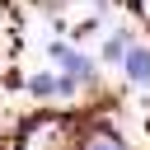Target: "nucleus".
Instances as JSON below:
<instances>
[{"mask_svg": "<svg viewBox=\"0 0 150 150\" xmlns=\"http://www.w3.org/2000/svg\"><path fill=\"white\" fill-rule=\"evenodd\" d=\"M80 145V127L66 112H38L19 127V145L14 150H75Z\"/></svg>", "mask_w": 150, "mask_h": 150, "instance_id": "f257e3e1", "label": "nucleus"}, {"mask_svg": "<svg viewBox=\"0 0 150 150\" xmlns=\"http://www.w3.org/2000/svg\"><path fill=\"white\" fill-rule=\"evenodd\" d=\"M47 56H52V66H56L66 80H75L80 89H94V84H98V61H94V56H84L75 42L52 38V42H47Z\"/></svg>", "mask_w": 150, "mask_h": 150, "instance_id": "f03ea898", "label": "nucleus"}, {"mask_svg": "<svg viewBox=\"0 0 150 150\" xmlns=\"http://www.w3.org/2000/svg\"><path fill=\"white\" fill-rule=\"evenodd\" d=\"M122 80L131 89H150V42H131V52L122 56Z\"/></svg>", "mask_w": 150, "mask_h": 150, "instance_id": "7ed1b4c3", "label": "nucleus"}, {"mask_svg": "<svg viewBox=\"0 0 150 150\" xmlns=\"http://www.w3.org/2000/svg\"><path fill=\"white\" fill-rule=\"evenodd\" d=\"M75 150H131V145H127V136H122L117 127L94 122L89 131H80V145H75Z\"/></svg>", "mask_w": 150, "mask_h": 150, "instance_id": "20e7f679", "label": "nucleus"}, {"mask_svg": "<svg viewBox=\"0 0 150 150\" xmlns=\"http://www.w3.org/2000/svg\"><path fill=\"white\" fill-rule=\"evenodd\" d=\"M131 42H136L131 28H108V33H103V47H98L103 66H122V56L131 52Z\"/></svg>", "mask_w": 150, "mask_h": 150, "instance_id": "39448f33", "label": "nucleus"}, {"mask_svg": "<svg viewBox=\"0 0 150 150\" xmlns=\"http://www.w3.org/2000/svg\"><path fill=\"white\" fill-rule=\"evenodd\" d=\"M23 89H28L33 98H56V70H33V75L23 80Z\"/></svg>", "mask_w": 150, "mask_h": 150, "instance_id": "423d86ee", "label": "nucleus"}]
</instances>
